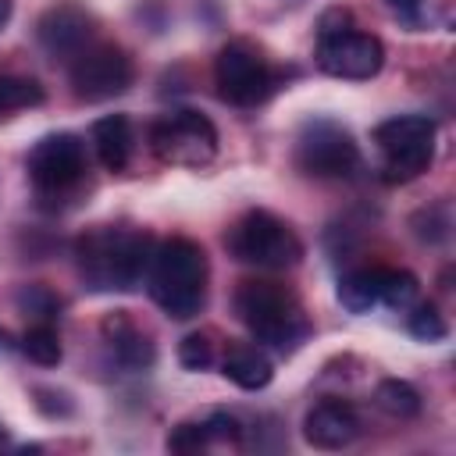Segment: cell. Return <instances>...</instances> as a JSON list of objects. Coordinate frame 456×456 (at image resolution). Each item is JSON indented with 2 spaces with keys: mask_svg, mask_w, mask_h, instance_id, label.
<instances>
[{
  "mask_svg": "<svg viewBox=\"0 0 456 456\" xmlns=\"http://www.w3.org/2000/svg\"><path fill=\"white\" fill-rule=\"evenodd\" d=\"M78 271L96 292H128L146 278L153 239L135 228H93L75 242Z\"/></svg>",
  "mask_w": 456,
  "mask_h": 456,
  "instance_id": "obj_1",
  "label": "cell"
},
{
  "mask_svg": "<svg viewBox=\"0 0 456 456\" xmlns=\"http://www.w3.org/2000/svg\"><path fill=\"white\" fill-rule=\"evenodd\" d=\"M146 289L167 317L175 321L196 317L207 303V253L192 239H167L153 246L146 267Z\"/></svg>",
  "mask_w": 456,
  "mask_h": 456,
  "instance_id": "obj_2",
  "label": "cell"
},
{
  "mask_svg": "<svg viewBox=\"0 0 456 456\" xmlns=\"http://www.w3.org/2000/svg\"><path fill=\"white\" fill-rule=\"evenodd\" d=\"M235 314L253 331V338L271 346L274 353H292L310 335V321L299 299L278 281H242L235 292Z\"/></svg>",
  "mask_w": 456,
  "mask_h": 456,
  "instance_id": "obj_3",
  "label": "cell"
},
{
  "mask_svg": "<svg viewBox=\"0 0 456 456\" xmlns=\"http://www.w3.org/2000/svg\"><path fill=\"white\" fill-rule=\"evenodd\" d=\"M224 246H228V253H232L239 264L264 267V271L296 267L299 256H303L299 235H296L281 217H274L271 210H249V214H242V217L228 228Z\"/></svg>",
  "mask_w": 456,
  "mask_h": 456,
  "instance_id": "obj_4",
  "label": "cell"
},
{
  "mask_svg": "<svg viewBox=\"0 0 456 456\" xmlns=\"http://www.w3.org/2000/svg\"><path fill=\"white\" fill-rule=\"evenodd\" d=\"M374 142L381 150L385 182H410L428 171L435 157V121L424 114H395L374 128Z\"/></svg>",
  "mask_w": 456,
  "mask_h": 456,
  "instance_id": "obj_5",
  "label": "cell"
},
{
  "mask_svg": "<svg viewBox=\"0 0 456 456\" xmlns=\"http://www.w3.org/2000/svg\"><path fill=\"white\" fill-rule=\"evenodd\" d=\"M150 146L164 164L203 167L217 153V128L200 110H171L150 125Z\"/></svg>",
  "mask_w": 456,
  "mask_h": 456,
  "instance_id": "obj_6",
  "label": "cell"
},
{
  "mask_svg": "<svg viewBox=\"0 0 456 456\" xmlns=\"http://www.w3.org/2000/svg\"><path fill=\"white\" fill-rule=\"evenodd\" d=\"M360 164L353 135L328 118H314L296 135V167L314 178H346Z\"/></svg>",
  "mask_w": 456,
  "mask_h": 456,
  "instance_id": "obj_7",
  "label": "cell"
},
{
  "mask_svg": "<svg viewBox=\"0 0 456 456\" xmlns=\"http://www.w3.org/2000/svg\"><path fill=\"white\" fill-rule=\"evenodd\" d=\"M132 57L114 43H89L82 53L71 57V89L86 103H103L121 96L132 86Z\"/></svg>",
  "mask_w": 456,
  "mask_h": 456,
  "instance_id": "obj_8",
  "label": "cell"
},
{
  "mask_svg": "<svg viewBox=\"0 0 456 456\" xmlns=\"http://www.w3.org/2000/svg\"><path fill=\"white\" fill-rule=\"evenodd\" d=\"M214 82L221 100L235 107H256L271 96L274 71L249 43H228L214 61Z\"/></svg>",
  "mask_w": 456,
  "mask_h": 456,
  "instance_id": "obj_9",
  "label": "cell"
},
{
  "mask_svg": "<svg viewBox=\"0 0 456 456\" xmlns=\"http://www.w3.org/2000/svg\"><path fill=\"white\" fill-rule=\"evenodd\" d=\"M28 178L43 196H64L86 178V146L71 132L43 135L28 150Z\"/></svg>",
  "mask_w": 456,
  "mask_h": 456,
  "instance_id": "obj_10",
  "label": "cell"
},
{
  "mask_svg": "<svg viewBox=\"0 0 456 456\" xmlns=\"http://www.w3.org/2000/svg\"><path fill=\"white\" fill-rule=\"evenodd\" d=\"M385 64V46L378 36L360 32V28H338V32H321L317 43V68L335 78H374Z\"/></svg>",
  "mask_w": 456,
  "mask_h": 456,
  "instance_id": "obj_11",
  "label": "cell"
},
{
  "mask_svg": "<svg viewBox=\"0 0 456 456\" xmlns=\"http://www.w3.org/2000/svg\"><path fill=\"white\" fill-rule=\"evenodd\" d=\"M36 32L50 57H75L93 43V18L78 4H57L39 18Z\"/></svg>",
  "mask_w": 456,
  "mask_h": 456,
  "instance_id": "obj_12",
  "label": "cell"
},
{
  "mask_svg": "<svg viewBox=\"0 0 456 456\" xmlns=\"http://www.w3.org/2000/svg\"><path fill=\"white\" fill-rule=\"evenodd\" d=\"M356 435H360V417L342 399L314 403L306 420H303V438L314 449H346L356 442Z\"/></svg>",
  "mask_w": 456,
  "mask_h": 456,
  "instance_id": "obj_13",
  "label": "cell"
},
{
  "mask_svg": "<svg viewBox=\"0 0 456 456\" xmlns=\"http://www.w3.org/2000/svg\"><path fill=\"white\" fill-rule=\"evenodd\" d=\"M93 146L107 171H125L135 153V132L125 114H107L93 125Z\"/></svg>",
  "mask_w": 456,
  "mask_h": 456,
  "instance_id": "obj_14",
  "label": "cell"
},
{
  "mask_svg": "<svg viewBox=\"0 0 456 456\" xmlns=\"http://www.w3.org/2000/svg\"><path fill=\"white\" fill-rule=\"evenodd\" d=\"M221 367H224V378L235 381V385L246 388V392H256V388H264V385L274 378V367H271L267 353H264L260 346H249V342L228 346Z\"/></svg>",
  "mask_w": 456,
  "mask_h": 456,
  "instance_id": "obj_15",
  "label": "cell"
},
{
  "mask_svg": "<svg viewBox=\"0 0 456 456\" xmlns=\"http://www.w3.org/2000/svg\"><path fill=\"white\" fill-rule=\"evenodd\" d=\"M103 331H107V342H110L118 363H125V367H132V370H142V367L153 363V346H150V338H146L132 321H125L121 314L110 317V321L103 324Z\"/></svg>",
  "mask_w": 456,
  "mask_h": 456,
  "instance_id": "obj_16",
  "label": "cell"
},
{
  "mask_svg": "<svg viewBox=\"0 0 456 456\" xmlns=\"http://www.w3.org/2000/svg\"><path fill=\"white\" fill-rule=\"evenodd\" d=\"M338 303L349 314H367L378 303V267H356L338 281Z\"/></svg>",
  "mask_w": 456,
  "mask_h": 456,
  "instance_id": "obj_17",
  "label": "cell"
},
{
  "mask_svg": "<svg viewBox=\"0 0 456 456\" xmlns=\"http://www.w3.org/2000/svg\"><path fill=\"white\" fill-rule=\"evenodd\" d=\"M374 403H378V410H385L388 417H399V420H410L420 413V392L399 378H385L374 388Z\"/></svg>",
  "mask_w": 456,
  "mask_h": 456,
  "instance_id": "obj_18",
  "label": "cell"
},
{
  "mask_svg": "<svg viewBox=\"0 0 456 456\" xmlns=\"http://www.w3.org/2000/svg\"><path fill=\"white\" fill-rule=\"evenodd\" d=\"M417 278L403 267H378V303L392 310H410L417 299Z\"/></svg>",
  "mask_w": 456,
  "mask_h": 456,
  "instance_id": "obj_19",
  "label": "cell"
},
{
  "mask_svg": "<svg viewBox=\"0 0 456 456\" xmlns=\"http://www.w3.org/2000/svg\"><path fill=\"white\" fill-rule=\"evenodd\" d=\"M21 349L32 363L39 367H57L61 363V335L50 321H36L25 335H21Z\"/></svg>",
  "mask_w": 456,
  "mask_h": 456,
  "instance_id": "obj_20",
  "label": "cell"
},
{
  "mask_svg": "<svg viewBox=\"0 0 456 456\" xmlns=\"http://www.w3.org/2000/svg\"><path fill=\"white\" fill-rule=\"evenodd\" d=\"M46 100L43 86L36 78H21V75H0V114H14L25 107H39Z\"/></svg>",
  "mask_w": 456,
  "mask_h": 456,
  "instance_id": "obj_21",
  "label": "cell"
},
{
  "mask_svg": "<svg viewBox=\"0 0 456 456\" xmlns=\"http://www.w3.org/2000/svg\"><path fill=\"white\" fill-rule=\"evenodd\" d=\"M210 445H214V438H210L207 420H185L167 435V449L171 452H203Z\"/></svg>",
  "mask_w": 456,
  "mask_h": 456,
  "instance_id": "obj_22",
  "label": "cell"
},
{
  "mask_svg": "<svg viewBox=\"0 0 456 456\" xmlns=\"http://www.w3.org/2000/svg\"><path fill=\"white\" fill-rule=\"evenodd\" d=\"M445 321H442V314L431 306V303H420V306H413V314H410V335H417L420 342H438V338H445Z\"/></svg>",
  "mask_w": 456,
  "mask_h": 456,
  "instance_id": "obj_23",
  "label": "cell"
},
{
  "mask_svg": "<svg viewBox=\"0 0 456 456\" xmlns=\"http://www.w3.org/2000/svg\"><path fill=\"white\" fill-rule=\"evenodd\" d=\"M178 363L185 370H207L214 363V342L210 335H185L178 346Z\"/></svg>",
  "mask_w": 456,
  "mask_h": 456,
  "instance_id": "obj_24",
  "label": "cell"
},
{
  "mask_svg": "<svg viewBox=\"0 0 456 456\" xmlns=\"http://www.w3.org/2000/svg\"><path fill=\"white\" fill-rule=\"evenodd\" d=\"M18 303L36 317V321H53V314H57V299L46 292V289H39V285H28V289H21L18 292Z\"/></svg>",
  "mask_w": 456,
  "mask_h": 456,
  "instance_id": "obj_25",
  "label": "cell"
},
{
  "mask_svg": "<svg viewBox=\"0 0 456 456\" xmlns=\"http://www.w3.org/2000/svg\"><path fill=\"white\" fill-rule=\"evenodd\" d=\"M403 25H410V28H417L420 25V18H424V0H381Z\"/></svg>",
  "mask_w": 456,
  "mask_h": 456,
  "instance_id": "obj_26",
  "label": "cell"
},
{
  "mask_svg": "<svg viewBox=\"0 0 456 456\" xmlns=\"http://www.w3.org/2000/svg\"><path fill=\"white\" fill-rule=\"evenodd\" d=\"M11 11H14V0H0V32H4V25L11 21Z\"/></svg>",
  "mask_w": 456,
  "mask_h": 456,
  "instance_id": "obj_27",
  "label": "cell"
}]
</instances>
